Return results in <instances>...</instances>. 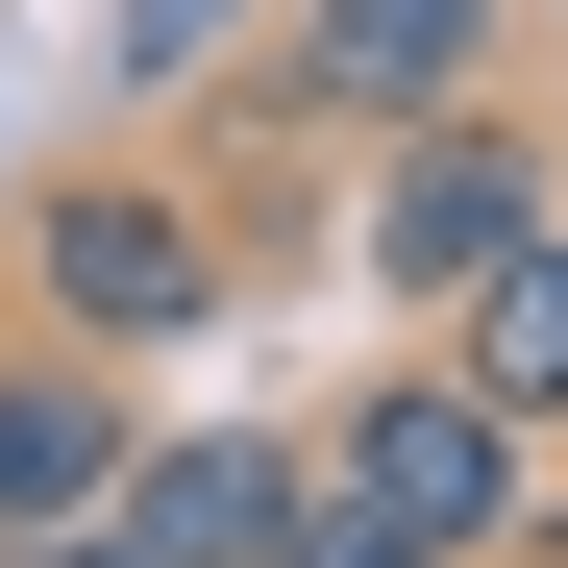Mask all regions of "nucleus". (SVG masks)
<instances>
[{"label":"nucleus","mask_w":568,"mask_h":568,"mask_svg":"<svg viewBox=\"0 0 568 568\" xmlns=\"http://www.w3.org/2000/svg\"><path fill=\"white\" fill-rule=\"evenodd\" d=\"M568 223V149L519 124V100H469V124H420V149H371V199H346V272H371V297H396L420 346L469 322V297H495V272Z\"/></svg>","instance_id":"obj_1"},{"label":"nucleus","mask_w":568,"mask_h":568,"mask_svg":"<svg viewBox=\"0 0 568 568\" xmlns=\"http://www.w3.org/2000/svg\"><path fill=\"white\" fill-rule=\"evenodd\" d=\"M223 297H247V247L199 223V173H50V199H26V322L50 346L149 371V346H199Z\"/></svg>","instance_id":"obj_2"},{"label":"nucleus","mask_w":568,"mask_h":568,"mask_svg":"<svg viewBox=\"0 0 568 568\" xmlns=\"http://www.w3.org/2000/svg\"><path fill=\"white\" fill-rule=\"evenodd\" d=\"M322 469H346V495H371V519H396L420 568H495V544H519V420H495V396H469V371H445V346H396V371H371V396L322 420Z\"/></svg>","instance_id":"obj_3"},{"label":"nucleus","mask_w":568,"mask_h":568,"mask_svg":"<svg viewBox=\"0 0 568 568\" xmlns=\"http://www.w3.org/2000/svg\"><path fill=\"white\" fill-rule=\"evenodd\" d=\"M495 26L519 0H297V26H272V100L322 149H420V124L495 100Z\"/></svg>","instance_id":"obj_4"},{"label":"nucleus","mask_w":568,"mask_h":568,"mask_svg":"<svg viewBox=\"0 0 568 568\" xmlns=\"http://www.w3.org/2000/svg\"><path fill=\"white\" fill-rule=\"evenodd\" d=\"M124 469H149V396L100 346H0V544H74V519H124Z\"/></svg>","instance_id":"obj_5"},{"label":"nucleus","mask_w":568,"mask_h":568,"mask_svg":"<svg viewBox=\"0 0 568 568\" xmlns=\"http://www.w3.org/2000/svg\"><path fill=\"white\" fill-rule=\"evenodd\" d=\"M322 495V445H272V420H149V469H124V568H272V519Z\"/></svg>","instance_id":"obj_6"},{"label":"nucleus","mask_w":568,"mask_h":568,"mask_svg":"<svg viewBox=\"0 0 568 568\" xmlns=\"http://www.w3.org/2000/svg\"><path fill=\"white\" fill-rule=\"evenodd\" d=\"M445 371H469V396H495V420H519V445H544V420H568V223H544V247H519V272H495V297H469V322H445Z\"/></svg>","instance_id":"obj_7"},{"label":"nucleus","mask_w":568,"mask_h":568,"mask_svg":"<svg viewBox=\"0 0 568 568\" xmlns=\"http://www.w3.org/2000/svg\"><path fill=\"white\" fill-rule=\"evenodd\" d=\"M272 568H420V544H396V519H371V495H346V469H322V495H297V519H272Z\"/></svg>","instance_id":"obj_8"}]
</instances>
